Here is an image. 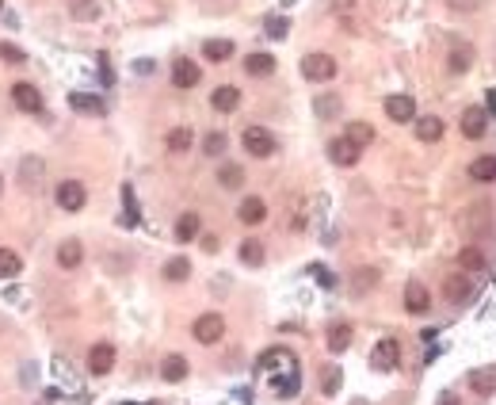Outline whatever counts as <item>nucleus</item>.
I'll return each mask as SVG.
<instances>
[{
    "mask_svg": "<svg viewBox=\"0 0 496 405\" xmlns=\"http://www.w3.org/2000/svg\"><path fill=\"white\" fill-rule=\"evenodd\" d=\"M470 290H473V283L466 279L462 272L446 275V283H443V295H446V302H466V298H470Z\"/></svg>",
    "mask_w": 496,
    "mask_h": 405,
    "instance_id": "nucleus-14",
    "label": "nucleus"
},
{
    "mask_svg": "<svg viewBox=\"0 0 496 405\" xmlns=\"http://www.w3.org/2000/svg\"><path fill=\"white\" fill-rule=\"evenodd\" d=\"M237 218H240L245 226H260V222L267 218V203H264V199H256V195H248L245 203H240Z\"/></svg>",
    "mask_w": 496,
    "mask_h": 405,
    "instance_id": "nucleus-13",
    "label": "nucleus"
},
{
    "mask_svg": "<svg viewBox=\"0 0 496 405\" xmlns=\"http://www.w3.org/2000/svg\"><path fill=\"white\" fill-rule=\"evenodd\" d=\"M386 115L393 119V123H413L416 119V99L405 96V92H393V96H386Z\"/></svg>",
    "mask_w": 496,
    "mask_h": 405,
    "instance_id": "nucleus-6",
    "label": "nucleus"
},
{
    "mask_svg": "<svg viewBox=\"0 0 496 405\" xmlns=\"http://www.w3.org/2000/svg\"><path fill=\"white\" fill-rule=\"evenodd\" d=\"M458 264H462V272H485V253H481L477 245H466L462 253H458Z\"/></svg>",
    "mask_w": 496,
    "mask_h": 405,
    "instance_id": "nucleus-22",
    "label": "nucleus"
},
{
    "mask_svg": "<svg viewBox=\"0 0 496 405\" xmlns=\"http://www.w3.org/2000/svg\"><path fill=\"white\" fill-rule=\"evenodd\" d=\"M329 157H332V165H340V168H351L359 161V146L351 138H332L329 141Z\"/></svg>",
    "mask_w": 496,
    "mask_h": 405,
    "instance_id": "nucleus-8",
    "label": "nucleus"
},
{
    "mask_svg": "<svg viewBox=\"0 0 496 405\" xmlns=\"http://www.w3.org/2000/svg\"><path fill=\"white\" fill-rule=\"evenodd\" d=\"M225 146H229V141H225L222 130H214V134H207V138H203V153H207V157H222Z\"/></svg>",
    "mask_w": 496,
    "mask_h": 405,
    "instance_id": "nucleus-35",
    "label": "nucleus"
},
{
    "mask_svg": "<svg viewBox=\"0 0 496 405\" xmlns=\"http://www.w3.org/2000/svg\"><path fill=\"white\" fill-rule=\"evenodd\" d=\"M264 31H267V39H287L290 19H287V16H267V19H264Z\"/></svg>",
    "mask_w": 496,
    "mask_h": 405,
    "instance_id": "nucleus-36",
    "label": "nucleus"
},
{
    "mask_svg": "<svg viewBox=\"0 0 496 405\" xmlns=\"http://www.w3.org/2000/svg\"><path fill=\"white\" fill-rule=\"evenodd\" d=\"M416 138H420V141H439V138H443V119L424 115L420 123H416Z\"/></svg>",
    "mask_w": 496,
    "mask_h": 405,
    "instance_id": "nucleus-24",
    "label": "nucleus"
},
{
    "mask_svg": "<svg viewBox=\"0 0 496 405\" xmlns=\"http://www.w3.org/2000/svg\"><path fill=\"white\" fill-rule=\"evenodd\" d=\"M309 275H313V279L321 283L324 290H332V287H336V275H332L329 268H321V264H313V268H309Z\"/></svg>",
    "mask_w": 496,
    "mask_h": 405,
    "instance_id": "nucleus-40",
    "label": "nucleus"
},
{
    "mask_svg": "<svg viewBox=\"0 0 496 405\" xmlns=\"http://www.w3.org/2000/svg\"><path fill=\"white\" fill-rule=\"evenodd\" d=\"M245 73L248 77H271L275 73V58L271 54H248L245 58Z\"/></svg>",
    "mask_w": 496,
    "mask_h": 405,
    "instance_id": "nucleus-19",
    "label": "nucleus"
},
{
    "mask_svg": "<svg viewBox=\"0 0 496 405\" xmlns=\"http://www.w3.org/2000/svg\"><path fill=\"white\" fill-rule=\"evenodd\" d=\"M470 176L477 184H488V180H496V157H477L470 165Z\"/></svg>",
    "mask_w": 496,
    "mask_h": 405,
    "instance_id": "nucleus-29",
    "label": "nucleus"
},
{
    "mask_svg": "<svg viewBox=\"0 0 496 405\" xmlns=\"http://www.w3.org/2000/svg\"><path fill=\"white\" fill-rule=\"evenodd\" d=\"M488 130V115L481 108H466L462 111V134L466 138H481V134Z\"/></svg>",
    "mask_w": 496,
    "mask_h": 405,
    "instance_id": "nucleus-15",
    "label": "nucleus"
},
{
    "mask_svg": "<svg viewBox=\"0 0 496 405\" xmlns=\"http://www.w3.org/2000/svg\"><path fill=\"white\" fill-rule=\"evenodd\" d=\"M340 382H344L340 367H324V375H321V390H324V394H336V390H340Z\"/></svg>",
    "mask_w": 496,
    "mask_h": 405,
    "instance_id": "nucleus-39",
    "label": "nucleus"
},
{
    "mask_svg": "<svg viewBox=\"0 0 496 405\" xmlns=\"http://www.w3.org/2000/svg\"><path fill=\"white\" fill-rule=\"evenodd\" d=\"M446 4H451V8H458V12H473L481 0H446Z\"/></svg>",
    "mask_w": 496,
    "mask_h": 405,
    "instance_id": "nucleus-43",
    "label": "nucleus"
},
{
    "mask_svg": "<svg viewBox=\"0 0 496 405\" xmlns=\"http://www.w3.org/2000/svg\"><path fill=\"white\" fill-rule=\"evenodd\" d=\"M198 237V215H180V222H176V241H195Z\"/></svg>",
    "mask_w": 496,
    "mask_h": 405,
    "instance_id": "nucleus-30",
    "label": "nucleus"
},
{
    "mask_svg": "<svg viewBox=\"0 0 496 405\" xmlns=\"http://www.w3.org/2000/svg\"><path fill=\"white\" fill-rule=\"evenodd\" d=\"M439 405H458V397H451V394H446V397H443V402H439Z\"/></svg>",
    "mask_w": 496,
    "mask_h": 405,
    "instance_id": "nucleus-44",
    "label": "nucleus"
},
{
    "mask_svg": "<svg viewBox=\"0 0 496 405\" xmlns=\"http://www.w3.org/2000/svg\"><path fill=\"white\" fill-rule=\"evenodd\" d=\"M54 195H58V207L61 210H81L84 203H88V191H84L81 180H61Z\"/></svg>",
    "mask_w": 496,
    "mask_h": 405,
    "instance_id": "nucleus-5",
    "label": "nucleus"
},
{
    "mask_svg": "<svg viewBox=\"0 0 496 405\" xmlns=\"http://www.w3.org/2000/svg\"><path fill=\"white\" fill-rule=\"evenodd\" d=\"M191 141H195V134H191V126H176L172 134L165 138V146L172 149V153H187L191 149Z\"/></svg>",
    "mask_w": 496,
    "mask_h": 405,
    "instance_id": "nucleus-26",
    "label": "nucleus"
},
{
    "mask_svg": "<svg viewBox=\"0 0 496 405\" xmlns=\"http://www.w3.org/2000/svg\"><path fill=\"white\" fill-rule=\"evenodd\" d=\"M195 340L198 344H218V340L225 337V317L222 314H203V317H195Z\"/></svg>",
    "mask_w": 496,
    "mask_h": 405,
    "instance_id": "nucleus-3",
    "label": "nucleus"
},
{
    "mask_svg": "<svg viewBox=\"0 0 496 405\" xmlns=\"http://www.w3.org/2000/svg\"><path fill=\"white\" fill-rule=\"evenodd\" d=\"M19 272H23V260H19V253H12V248H0V279H16Z\"/></svg>",
    "mask_w": 496,
    "mask_h": 405,
    "instance_id": "nucleus-25",
    "label": "nucleus"
},
{
    "mask_svg": "<svg viewBox=\"0 0 496 405\" xmlns=\"http://www.w3.org/2000/svg\"><path fill=\"white\" fill-rule=\"evenodd\" d=\"M240 141H245L248 157H271L275 149H279V141L271 138V130H267V126H248Z\"/></svg>",
    "mask_w": 496,
    "mask_h": 405,
    "instance_id": "nucleus-1",
    "label": "nucleus"
},
{
    "mask_svg": "<svg viewBox=\"0 0 496 405\" xmlns=\"http://www.w3.org/2000/svg\"><path fill=\"white\" fill-rule=\"evenodd\" d=\"M344 138H351L359 149H363V146H371V141H374V126H371V123H351Z\"/></svg>",
    "mask_w": 496,
    "mask_h": 405,
    "instance_id": "nucleus-32",
    "label": "nucleus"
},
{
    "mask_svg": "<svg viewBox=\"0 0 496 405\" xmlns=\"http://www.w3.org/2000/svg\"><path fill=\"white\" fill-rule=\"evenodd\" d=\"M203 54H207V61H229L233 58V42L229 39H207L203 42Z\"/></svg>",
    "mask_w": 496,
    "mask_h": 405,
    "instance_id": "nucleus-21",
    "label": "nucleus"
},
{
    "mask_svg": "<svg viewBox=\"0 0 496 405\" xmlns=\"http://www.w3.org/2000/svg\"><path fill=\"white\" fill-rule=\"evenodd\" d=\"M397 364H401V344H397L393 337L378 340L374 352H371V367H374V371H393Z\"/></svg>",
    "mask_w": 496,
    "mask_h": 405,
    "instance_id": "nucleus-4",
    "label": "nucleus"
},
{
    "mask_svg": "<svg viewBox=\"0 0 496 405\" xmlns=\"http://www.w3.org/2000/svg\"><path fill=\"white\" fill-rule=\"evenodd\" d=\"M39 172H42V161H39V157H27V161H23V168H19V176H23L27 184H31Z\"/></svg>",
    "mask_w": 496,
    "mask_h": 405,
    "instance_id": "nucleus-42",
    "label": "nucleus"
},
{
    "mask_svg": "<svg viewBox=\"0 0 496 405\" xmlns=\"http://www.w3.org/2000/svg\"><path fill=\"white\" fill-rule=\"evenodd\" d=\"M302 77H306V81H332V77H336V61L329 58V54H306V58H302Z\"/></svg>",
    "mask_w": 496,
    "mask_h": 405,
    "instance_id": "nucleus-2",
    "label": "nucleus"
},
{
    "mask_svg": "<svg viewBox=\"0 0 496 405\" xmlns=\"http://www.w3.org/2000/svg\"><path fill=\"white\" fill-rule=\"evenodd\" d=\"M347 344H351V325H332L329 329V352H347Z\"/></svg>",
    "mask_w": 496,
    "mask_h": 405,
    "instance_id": "nucleus-28",
    "label": "nucleus"
},
{
    "mask_svg": "<svg viewBox=\"0 0 496 405\" xmlns=\"http://www.w3.org/2000/svg\"><path fill=\"white\" fill-rule=\"evenodd\" d=\"M161 379L165 382H183L187 379V359L183 356H168L165 364H161Z\"/></svg>",
    "mask_w": 496,
    "mask_h": 405,
    "instance_id": "nucleus-23",
    "label": "nucleus"
},
{
    "mask_svg": "<svg viewBox=\"0 0 496 405\" xmlns=\"http://www.w3.org/2000/svg\"><path fill=\"white\" fill-rule=\"evenodd\" d=\"M405 310H409V314H428V310H431V295H428V287H424L420 279H409V287H405Z\"/></svg>",
    "mask_w": 496,
    "mask_h": 405,
    "instance_id": "nucleus-10",
    "label": "nucleus"
},
{
    "mask_svg": "<svg viewBox=\"0 0 496 405\" xmlns=\"http://www.w3.org/2000/svg\"><path fill=\"white\" fill-rule=\"evenodd\" d=\"M313 111H317L321 119L340 115V96H317V99H313Z\"/></svg>",
    "mask_w": 496,
    "mask_h": 405,
    "instance_id": "nucleus-37",
    "label": "nucleus"
},
{
    "mask_svg": "<svg viewBox=\"0 0 496 405\" xmlns=\"http://www.w3.org/2000/svg\"><path fill=\"white\" fill-rule=\"evenodd\" d=\"M187 275H191V264H187L183 257H172V260L165 264V279H168V283H183Z\"/></svg>",
    "mask_w": 496,
    "mask_h": 405,
    "instance_id": "nucleus-31",
    "label": "nucleus"
},
{
    "mask_svg": "<svg viewBox=\"0 0 496 405\" xmlns=\"http://www.w3.org/2000/svg\"><path fill=\"white\" fill-rule=\"evenodd\" d=\"M123 203H126V215H123V226H138L141 215H138V203H134V188L126 184L123 188Z\"/></svg>",
    "mask_w": 496,
    "mask_h": 405,
    "instance_id": "nucleus-38",
    "label": "nucleus"
},
{
    "mask_svg": "<svg viewBox=\"0 0 496 405\" xmlns=\"http://www.w3.org/2000/svg\"><path fill=\"white\" fill-rule=\"evenodd\" d=\"M210 103H214V111H237V103H240V92L233 88V84H222V88H214V96H210Z\"/></svg>",
    "mask_w": 496,
    "mask_h": 405,
    "instance_id": "nucleus-18",
    "label": "nucleus"
},
{
    "mask_svg": "<svg viewBox=\"0 0 496 405\" xmlns=\"http://www.w3.org/2000/svg\"><path fill=\"white\" fill-rule=\"evenodd\" d=\"M111 367H115V344H107V340H103V344H96L88 352V371L92 375H107Z\"/></svg>",
    "mask_w": 496,
    "mask_h": 405,
    "instance_id": "nucleus-11",
    "label": "nucleus"
},
{
    "mask_svg": "<svg viewBox=\"0 0 496 405\" xmlns=\"http://www.w3.org/2000/svg\"><path fill=\"white\" fill-rule=\"evenodd\" d=\"M240 260H245L248 268H260L264 264V245H260V241H245V245H240Z\"/></svg>",
    "mask_w": 496,
    "mask_h": 405,
    "instance_id": "nucleus-34",
    "label": "nucleus"
},
{
    "mask_svg": "<svg viewBox=\"0 0 496 405\" xmlns=\"http://www.w3.org/2000/svg\"><path fill=\"white\" fill-rule=\"evenodd\" d=\"M298 386H302V375H298V367H290L287 375H275V382H271V390H275L279 397H294Z\"/></svg>",
    "mask_w": 496,
    "mask_h": 405,
    "instance_id": "nucleus-20",
    "label": "nucleus"
},
{
    "mask_svg": "<svg viewBox=\"0 0 496 405\" xmlns=\"http://www.w3.org/2000/svg\"><path fill=\"white\" fill-rule=\"evenodd\" d=\"M198 77H203V69H198L191 58H180L172 66V84H176V88H195Z\"/></svg>",
    "mask_w": 496,
    "mask_h": 405,
    "instance_id": "nucleus-12",
    "label": "nucleus"
},
{
    "mask_svg": "<svg viewBox=\"0 0 496 405\" xmlns=\"http://www.w3.org/2000/svg\"><path fill=\"white\" fill-rule=\"evenodd\" d=\"M470 66H473V50L470 46H451V54H446V69L455 77H462V73H470Z\"/></svg>",
    "mask_w": 496,
    "mask_h": 405,
    "instance_id": "nucleus-17",
    "label": "nucleus"
},
{
    "mask_svg": "<svg viewBox=\"0 0 496 405\" xmlns=\"http://www.w3.org/2000/svg\"><path fill=\"white\" fill-rule=\"evenodd\" d=\"M294 364H298V359L290 356L287 348H267L264 356L256 359V367H260V371H275V367H294Z\"/></svg>",
    "mask_w": 496,
    "mask_h": 405,
    "instance_id": "nucleus-16",
    "label": "nucleus"
},
{
    "mask_svg": "<svg viewBox=\"0 0 496 405\" xmlns=\"http://www.w3.org/2000/svg\"><path fill=\"white\" fill-rule=\"evenodd\" d=\"M218 184H222L225 191H237L240 184H245V172H240L237 165H222V172H218Z\"/></svg>",
    "mask_w": 496,
    "mask_h": 405,
    "instance_id": "nucleus-33",
    "label": "nucleus"
},
{
    "mask_svg": "<svg viewBox=\"0 0 496 405\" xmlns=\"http://www.w3.org/2000/svg\"><path fill=\"white\" fill-rule=\"evenodd\" d=\"M12 103H16L19 111H27V115H39V111H42V96H39V88H34V84H27V81L12 84Z\"/></svg>",
    "mask_w": 496,
    "mask_h": 405,
    "instance_id": "nucleus-7",
    "label": "nucleus"
},
{
    "mask_svg": "<svg viewBox=\"0 0 496 405\" xmlns=\"http://www.w3.org/2000/svg\"><path fill=\"white\" fill-rule=\"evenodd\" d=\"M374 268H363V272H355V295H363V290H371L374 287Z\"/></svg>",
    "mask_w": 496,
    "mask_h": 405,
    "instance_id": "nucleus-41",
    "label": "nucleus"
},
{
    "mask_svg": "<svg viewBox=\"0 0 496 405\" xmlns=\"http://www.w3.org/2000/svg\"><path fill=\"white\" fill-rule=\"evenodd\" d=\"M84 260V248H81V241H65V245L58 248V264L61 268H76Z\"/></svg>",
    "mask_w": 496,
    "mask_h": 405,
    "instance_id": "nucleus-27",
    "label": "nucleus"
},
{
    "mask_svg": "<svg viewBox=\"0 0 496 405\" xmlns=\"http://www.w3.org/2000/svg\"><path fill=\"white\" fill-rule=\"evenodd\" d=\"M69 108H73L76 115H103L107 103H103V96H96V92H69Z\"/></svg>",
    "mask_w": 496,
    "mask_h": 405,
    "instance_id": "nucleus-9",
    "label": "nucleus"
},
{
    "mask_svg": "<svg viewBox=\"0 0 496 405\" xmlns=\"http://www.w3.org/2000/svg\"><path fill=\"white\" fill-rule=\"evenodd\" d=\"M282 4H294V0H282Z\"/></svg>",
    "mask_w": 496,
    "mask_h": 405,
    "instance_id": "nucleus-46",
    "label": "nucleus"
},
{
    "mask_svg": "<svg viewBox=\"0 0 496 405\" xmlns=\"http://www.w3.org/2000/svg\"><path fill=\"white\" fill-rule=\"evenodd\" d=\"M336 8L344 12V8H351V0H336Z\"/></svg>",
    "mask_w": 496,
    "mask_h": 405,
    "instance_id": "nucleus-45",
    "label": "nucleus"
}]
</instances>
